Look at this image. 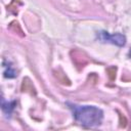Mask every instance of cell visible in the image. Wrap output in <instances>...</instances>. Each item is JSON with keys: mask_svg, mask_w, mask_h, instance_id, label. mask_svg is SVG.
Returning a JSON list of instances; mask_svg holds the SVG:
<instances>
[{"mask_svg": "<svg viewBox=\"0 0 131 131\" xmlns=\"http://www.w3.org/2000/svg\"><path fill=\"white\" fill-rule=\"evenodd\" d=\"M73 111L74 118L81 125L86 127H96L101 124L103 113L100 108L93 105H77L69 103Z\"/></svg>", "mask_w": 131, "mask_h": 131, "instance_id": "obj_1", "label": "cell"}, {"mask_svg": "<svg viewBox=\"0 0 131 131\" xmlns=\"http://www.w3.org/2000/svg\"><path fill=\"white\" fill-rule=\"evenodd\" d=\"M97 38L102 42H108V43L115 44L120 47H122L126 44V37L120 33L110 35L105 31H100V32H97Z\"/></svg>", "mask_w": 131, "mask_h": 131, "instance_id": "obj_2", "label": "cell"}, {"mask_svg": "<svg viewBox=\"0 0 131 131\" xmlns=\"http://www.w3.org/2000/svg\"><path fill=\"white\" fill-rule=\"evenodd\" d=\"M16 102L13 100V101H5L3 98L1 100V107L3 110V112L7 115H10L12 113V111L14 110V106H15Z\"/></svg>", "mask_w": 131, "mask_h": 131, "instance_id": "obj_3", "label": "cell"}, {"mask_svg": "<svg viewBox=\"0 0 131 131\" xmlns=\"http://www.w3.org/2000/svg\"><path fill=\"white\" fill-rule=\"evenodd\" d=\"M4 77H5V78H9V79L16 77V72H15V70L8 66V69H6V70L4 71Z\"/></svg>", "mask_w": 131, "mask_h": 131, "instance_id": "obj_4", "label": "cell"}]
</instances>
